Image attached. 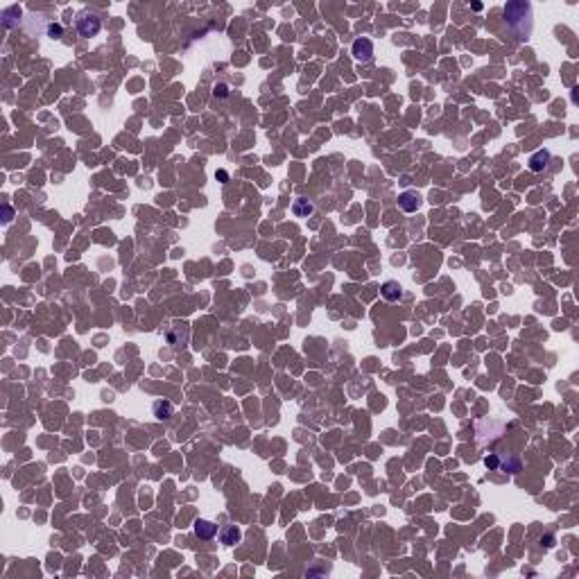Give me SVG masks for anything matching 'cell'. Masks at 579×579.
<instances>
[{
    "label": "cell",
    "instance_id": "1",
    "mask_svg": "<svg viewBox=\"0 0 579 579\" xmlns=\"http://www.w3.org/2000/svg\"><path fill=\"white\" fill-rule=\"evenodd\" d=\"M516 12H518V16L513 14L507 5H505V9H502L507 25L516 32L518 39H527V34L532 32V7H529V3H516Z\"/></svg>",
    "mask_w": 579,
    "mask_h": 579
},
{
    "label": "cell",
    "instance_id": "2",
    "mask_svg": "<svg viewBox=\"0 0 579 579\" xmlns=\"http://www.w3.org/2000/svg\"><path fill=\"white\" fill-rule=\"evenodd\" d=\"M100 30H102V20L97 18L95 14L81 12V14L77 16V32H79V36H84V39H91V36H95Z\"/></svg>",
    "mask_w": 579,
    "mask_h": 579
},
{
    "label": "cell",
    "instance_id": "3",
    "mask_svg": "<svg viewBox=\"0 0 579 579\" xmlns=\"http://www.w3.org/2000/svg\"><path fill=\"white\" fill-rule=\"evenodd\" d=\"M371 54H374V43H371L369 39H358L356 43H353V57H356L358 61H369Z\"/></svg>",
    "mask_w": 579,
    "mask_h": 579
},
{
    "label": "cell",
    "instance_id": "4",
    "mask_svg": "<svg viewBox=\"0 0 579 579\" xmlns=\"http://www.w3.org/2000/svg\"><path fill=\"white\" fill-rule=\"evenodd\" d=\"M380 292H382V297L391 303H396L403 299V287H401V283H396V281H387L385 285L380 287Z\"/></svg>",
    "mask_w": 579,
    "mask_h": 579
},
{
    "label": "cell",
    "instance_id": "5",
    "mask_svg": "<svg viewBox=\"0 0 579 579\" xmlns=\"http://www.w3.org/2000/svg\"><path fill=\"white\" fill-rule=\"evenodd\" d=\"M195 534H197L199 539H204V541H211L213 536H215L217 534V525L215 523H211V521H199L195 523Z\"/></svg>",
    "mask_w": 579,
    "mask_h": 579
},
{
    "label": "cell",
    "instance_id": "6",
    "mask_svg": "<svg viewBox=\"0 0 579 579\" xmlns=\"http://www.w3.org/2000/svg\"><path fill=\"white\" fill-rule=\"evenodd\" d=\"M398 204H401V209L405 213H414V211H419V206H421V199H419V195H414V193H403L401 197H398Z\"/></svg>",
    "mask_w": 579,
    "mask_h": 579
},
{
    "label": "cell",
    "instance_id": "7",
    "mask_svg": "<svg viewBox=\"0 0 579 579\" xmlns=\"http://www.w3.org/2000/svg\"><path fill=\"white\" fill-rule=\"evenodd\" d=\"M548 161H550V154H548V152H545V150H539L536 154L529 158V170H532V172L543 170V168L548 166Z\"/></svg>",
    "mask_w": 579,
    "mask_h": 579
},
{
    "label": "cell",
    "instance_id": "8",
    "mask_svg": "<svg viewBox=\"0 0 579 579\" xmlns=\"http://www.w3.org/2000/svg\"><path fill=\"white\" fill-rule=\"evenodd\" d=\"M240 536H242V532H240V529H238L236 525H226V527L222 529V534H220V539H222V543H224V545H233V543H238Z\"/></svg>",
    "mask_w": 579,
    "mask_h": 579
},
{
    "label": "cell",
    "instance_id": "9",
    "mask_svg": "<svg viewBox=\"0 0 579 579\" xmlns=\"http://www.w3.org/2000/svg\"><path fill=\"white\" fill-rule=\"evenodd\" d=\"M174 412V405L170 401H156L154 403V417L156 419H170Z\"/></svg>",
    "mask_w": 579,
    "mask_h": 579
},
{
    "label": "cell",
    "instance_id": "10",
    "mask_svg": "<svg viewBox=\"0 0 579 579\" xmlns=\"http://www.w3.org/2000/svg\"><path fill=\"white\" fill-rule=\"evenodd\" d=\"M292 211H294V215H297V217H308L310 213H313V204H310L308 199H297V201H294V206H292Z\"/></svg>",
    "mask_w": 579,
    "mask_h": 579
},
{
    "label": "cell",
    "instance_id": "11",
    "mask_svg": "<svg viewBox=\"0 0 579 579\" xmlns=\"http://www.w3.org/2000/svg\"><path fill=\"white\" fill-rule=\"evenodd\" d=\"M64 34V27L59 25V23H52V25H48V36H52V39H59V36Z\"/></svg>",
    "mask_w": 579,
    "mask_h": 579
},
{
    "label": "cell",
    "instance_id": "12",
    "mask_svg": "<svg viewBox=\"0 0 579 579\" xmlns=\"http://www.w3.org/2000/svg\"><path fill=\"white\" fill-rule=\"evenodd\" d=\"M487 466H491V468H495V466H498V460H495V457H493V455H491V457H487Z\"/></svg>",
    "mask_w": 579,
    "mask_h": 579
},
{
    "label": "cell",
    "instance_id": "13",
    "mask_svg": "<svg viewBox=\"0 0 579 579\" xmlns=\"http://www.w3.org/2000/svg\"><path fill=\"white\" fill-rule=\"evenodd\" d=\"M215 95H226V86H222V84L217 86V89H215Z\"/></svg>",
    "mask_w": 579,
    "mask_h": 579
},
{
    "label": "cell",
    "instance_id": "14",
    "mask_svg": "<svg viewBox=\"0 0 579 579\" xmlns=\"http://www.w3.org/2000/svg\"><path fill=\"white\" fill-rule=\"evenodd\" d=\"M5 215H7V217H5V222L12 220V209H9V206H5Z\"/></svg>",
    "mask_w": 579,
    "mask_h": 579
}]
</instances>
